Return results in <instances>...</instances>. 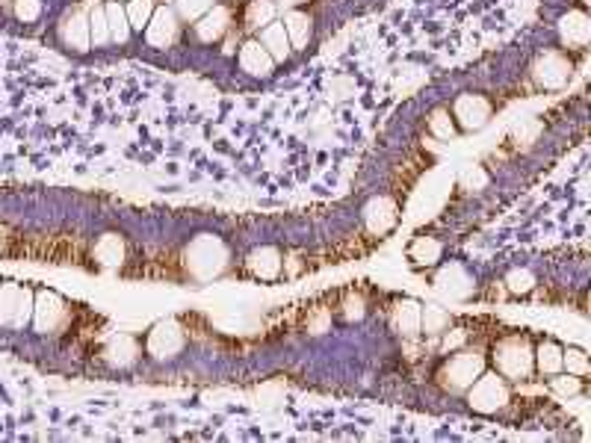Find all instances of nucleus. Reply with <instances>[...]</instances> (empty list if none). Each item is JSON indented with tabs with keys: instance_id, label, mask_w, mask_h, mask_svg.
<instances>
[{
	"instance_id": "nucleus-1",
	"label": "nucleus",
	"mask_w": 591,
	"mask_h": 443,
	"mask_svg": "<svg viewBox=\"0 0 591 443\" xmlns=\"http://www.w3.org/2000/svg\"><path fill=\"white\" fill-rule=\"evenodd\" d=\"M181 266L193 281H213L228 266V246L213 234H198L196 240L184 249Z\"/></svg>"
},
{
	"instance_id": "nucleus-2",
	"label": "nucleus",
	"mask_w": 591,
	"mask_h": 443,
	"mask_svg": "<svg viewBox=\"0 0 591 443\" xmlns=\"http://www.w3.org/2000/svg\"><path fill=\"white\" fill-rule=\"evenodd\" d=\"M491 361L494 373H500L503 379H526L532 373V343L524 334H509L494 346Z\"/></svg>"
},
{
	"instance_id": "nucleus-3",
	"label": "nucleus",
	"mask_w": 591,
	"mask_h": 443,
	"mask_svg": "<svg viewBox=\"0 0 591 443\" xmlns=\"http://www.w3.org/2000/svg\"><path fill=\"white\" fill-rule=\"evenodd\" d=\"M464 399H467V408L470 411L491 417V414L503 411L509 405V399H512L509 379H503L500 373H482L479 379L464 390Z\"/></svg>"
},
{
	"instance_id": "nucleus-4",
	"label": "nucleus",
	"mask_w": 591,
	"mask_h": 443,
	"mask_svg": "<svg viewBox=\"0 0 591 443\" xmlns=\"http://www.w3.org/2000/svg\"><path fill=\"white\" fill-rule=\"evenodd\" d=\"M482 373H485V355L479 349H461L453 352L450 361L438 370V381L453 393H464Z\"/></svg>"
},
{
	"instance_id": "nucleus-5",
	"label": "nucleus",
	"mask_w": 591,
	"mask_h": 443,
	"mask_svg": "<svg viewBox=\"0 0 591 443\" xmlns=\"http://www.w3.org/2000/svg\"><path fill=\"white\" fill-rule=\"evenodd\" d=\"M36 293L18 281H0V325L3 328H24L33 319Z\"/></svg>"
},
{
	"instance_id": "nucleus-6",
	"label": "nucleus",
	"mask_w": 591,
	"mask_h": 443,
	"mask_svg": "<svg viewBox=\"0 0 591 443\" xmlns=\"http://www.w3.org/2000/svg\"><path fill=\"white\" fill-rule=\"evenodd\" d=\"M529 77L544 92L562 89L574 77V60L565 51H544V54L535 57V63L529 68Z\"/></svg>"
},
{
	"instance_id": "nucleus-7",
	"label": "nucleus",
	"mask_w": 591,
	"mask_h": 443,
	"mask_svg": "<svg viewBox=\"0 0 591 443\" xmlns=\"http://www.w3.org/2000/svg\"><path fill=\"white\" fill-rule=\"evenodd\" d=\"M71 319V305L54 290H39L33 305V328L39 334H57L63 331Z\"/></svg>"
},
{
	"instance_id": "nucleus-8",
	"label": "nucleus",
	"mask_w": 591,
	"mask_h": 443,
	"mask_svg": "<svg viewBox=\"0 0 591 443\" xmlns=\"http://www.w3.org/2000/svg\"><path fill=\"white\" fill-rule=\"evenodd\" d=\"M181 24H184V21L178 18V12H175L169 3H157V9H154L148 27L142 30L148 48H160V51L172 48V45L178 42V36H181Z\"/></svg>"
},
{
	"instance_id": "nucleus-9",
	"label": "nucleus",
	"mask_w": 591,
	"mask_h": 443,
	"mask_svg": "<svg viewBox=\"0 0 591 443\" xmlns=\"http://www.w3.org/2000/svg\"><path fill=\"white\" fill-rule=\"evenodd\" d=\"M453 119H456V127L459 130H479V127L488 125L491 113H494V104L488 95H479V92H464L453 101Z\"/></svg>"
},
{
	"instance_id": "nucleus-10",
	"label": "nucleus",
	"mask_w": 591,
	"mask_h": 443,
	"mask_svg": "<svg viewBox=\"0 0 591 443\" xmlns=\"http://www.w3.org/2000/svg\"><path fill=\"white\" fill-rule=\"evenodd\" d=\"M57 39L68 54H86L92 48L89 45V12H83L80 6L68 9L57 24Z\"/></svg>"
},
{
	"instance_id": "nucleus-11",
	"label": "nucleus",
	"mask_w": 591,
	"mask_h": 443,
	"mask_svg": "<svg viewBox=\"0 0 591 443\" xmlns=\"http://www.w3.org/2000/svg\"><path fill=\"white\" fill-rule=\"evenodd\" d=\"M145 349H148V355H151V358H157V361L175 358V355L184 349V328H181L175 319H163V322H157V325L148 331Z\"/></svg>"
},
{
	"instance_id": "nucleus-12",
	"label": "nucleus",
	"mask_w": 591,
	"mask_h": 443,
	"mask_svg": "<svg viewBox=\"0 0 591 443\" xmlns=\"http://www.w3.org/2000/svg\"><path fill=\"white\" fill-rule=\"evenodd\" d=\"M193 27H196L198 42H204V45L222 42L231 33V27H234V6L231 3H216L198 21H193Z\"/></svg>"
},
{
	"instance_id": "nucleus-13",
	"label": "nucleus",
	"mask_w": 591,
	"mask_h": 443,
	"mask_svg": "<svg viewBox=\"0 0 591 443\" xmlns=\"http://www.w3.org/2000/svg\"><path fill=\"white\" fill-rule=\"evenodd\" d=\"M559 42L568 48V51H583L589 45L591 39V18L586 9H568L562 18H559Z\"/></svg>"
},
{
	"instance_id": "nucleus-14",
	"label": "nucleus",
	"mask_w": 591,
	"mask_h": 443,
	"mask_svg": "<svg viewBox=\"0 0 591 443\" xmlns=\"http://www.w3.org/2000/svg\"><path fill=\"white\" fill-rule=\"evenodd\" d=\"M281 24H284V30H287V39H290L293 51H308V48H311L317 24H314V15H311L308 9L290 6V9L284 12Z\"/></svg>"
},
{
	"instance_id": "nucleus-15",
	"label": "nucleus",
	"mask_w": 591,
	"mask_h": 443,
	"mask_svg": "<svg viewBox=\"0 0 591 443\" xmlns=\"http://www.w3.org/2000/svg\"><path fill=\"white\" fill-rule=\"evenodd\" d=\"M237 65L240 71H246L249 77H269L275 71V60L266 54L261 42L255 36H246L240 51H237Z\"/></svg>"
},
{
	"instance_id": "nucleus-16",
	"label": "nucleus",
	"mask_w": 591,
	"mask_h": 443,
	"mask_svg": "<svg viewBox=\"0 0 591 443\" xmlns=\"http://www.w3.org/2000/svg\"><path fill=\"white\" fill-rule=\"evenodd\" d=\"M246 269L258 281H275L284 269V254L275 246H258L246 257Z\"/></svg>"
},
{
	"instance_id": "nucleus-17",
	"label": "nucleus",
	"mask_w": 591,
	"mask_h": 443,
	"mask_svg": "<svg viewBox=\"0 0 591 443\" xmlns=\"http://www.w3.org/2000/svg\"><path fill=\"white\" fill-rule=\"evenodd\" d=\"M278 9H281L278 0H246L243 3V33L255 36L266 24L278 21Z\"/></svg>"
},
{
	"instance_id": "nucleus-18",
	"label": "nucleus",
	"mask_w": 591,
	"mask_h": 443,
	"mask_svg": "<svg viewBox=\"0 0 591 443\" xmlns=\"http://www.w3.org/2000/svg\"><path fill=\"white\" fill-rule=\"evenodd\" d=\"M255 39L261 42L263 48H266V54L278 63H287L290 57H293V45H290V39H287V30H284V24L281 21H272V24H266L263 30L255 33Z\"/></svg>"
},
{
	"instance_id": "nucleus-19",
	"label": "nucleus",
	"mask_w": 591,
	"mask_h": 443,
	"mask_svg": "<svg viewBox=\"0 0 591 443\" xmlns=\"http://www.w3.org/2000/svg\"><path fill=\"white\" fill-rule=\"evenodd\" d=\"M364 222L373 234H388L396 225V204L391 198L379 195L364 207Z\"/></svg>"
},
{
	"instance_id": "nucleus-20",
	"label": "nucleus",
	"mask_w": 591,
	"mask_h": 443,
	"mask_svg": "<svg viewBox=\"0 0 591 443\" xmlns=\"http://www.w3.org/2000/svg\"><path fill=\"white\" fill-rule=\"evenodd\" d=\"M104 12H107V27H110V42H113L116 48L131 45L133 30L131 21H128V12H125V3H119V0H104Z\"/></svg>"
},
{
	"instance_id": "nucleus-21",
	"label": "nucleus",
	"mask_w": 591,
	"mask_h": 443,
	"mask_svg": "<svg viewBox=\"0 0 591 443\" xmlns=\"http://www.w3.org/2000/svg\"><path fill=\"white\" fill-rule=\"evenodd\" d=\"M95 260H98V266H104V269H119L122 263H125V240L119 237V234H101L98 240H95Z\"/></svg>"
},
{
	"instance_id": "nucleus-22",
	"label": "nucleus",
	"mask_w": 591,
	"mask_h": 443,
	"mask_svg": "<svg viewBox=\"0 0 591 443\" xmlns=\"http://www.w3.org/2000/svg\"><path fill=\"white\" fill-rule=\"evenodd\" d=\"M532 367L541 376H556L562 373V346L550 337H544L535 349H532Z\"/></svg>"
},
{
	"instance_id": "nucleus-23",
	"label": "nucleus",
	"mask_w": 591,
	"mask_h": 443,
	"mask_svg": "<svg viewBox=\"0 0 591 443\" xmlns=\"http://www.w3.org/2000/svg\"><path fill=\"white\" fill-rule=\"evenodd\" d=\"M136 355H139V346H136V340L128 337V334H119V337H113L107 346H104V358H107V364H113V367H128L136 361Z\"/></svg>"
},
{
	"instance_id": "nucleus-24",
	"label": "nucleus",
	"mask_w": 591,
	"mask_h": 443,
	"mask_svg": "<svg viewBox=\"0 0 591 443\" xmlns=\"http://www.w3.org/2000/svg\"><path fill=\"white\" fill-rule=\"evenodd\" d=\"M89 45L92 48H110V27H107V12L104 0H92L89 6Z\"/></svg>"
},
{
	"instance_id": "nucleus-25",
	"label": "nucleus",
	"mask_w": 591,
	"mask_h": 443,
	"mask_svg": "<svg viewBox=\"0 0 591 443\" xmlns=\"http://www.w3.org/2000/svg\"><path fill=\"white\" fill-rule=\"evenodd\" d=\"M441 254H444V246L435 237H417L408 246V260L417 263V266H435L441 260Z\"/></svg>"
},
{
	"instance_id": "nucleus-26",
	"label": "nucleus",
	"mask_w": 591,
	"mask_h": 443,
	"mask_svg": "<svg viewBox=\"0 0 591 443\" xmlns=\"http://www.w3.org/2000/svg\"><path fill=\"white\" fill-rule=\"evenodd\" d=\"M426 127H429V133H432L435 139H453V136L459 133L450 107H435V110L426 116Z\"/></svg>"
},
{
	"instance_id": "nucleus-27",
	"label": "nucleus",
	"mask_w": 591,
	"mask_h": 443,
	"mask_svg": "<svg viewBox=\"0 0 591 443\" xmlns=\"http://www.w3.org/2000/svg\"><path fill=\"white\" fill-rule=\"evenodd\" d=\"M9 12L18 24L33 27L45 18V3L42 0H9Z\"/></svg>"
},
{
	"instance_id": "nucleus-28",
	"label": "nucleus",
	"mask_w": 591,
	"mask_h": 443,
	"mask_svg": "<svg viewBox=\"0 0 591 443\" xmlns=\"http://www.w3.org/2000/svg\"><path fill=\"white\" fill-rule=\"evenodd\" d=\"M394 322L402 334H417L420 331V302L402 299L394 308Z\"/></svg>"
},
{
	"instance_id": "nucleus-29",
	"label": "nucleus",
	"mask_w": 591,
	"mask_h": 443,
	"mask_svg": "<svg viewBox=\"0 0 591 443\" xmlns=\"http://www.w3.org/2000/svg\"><path fill=\"white\" fill-rule=\"evenodd\" d=\"M154 9H157V0H128V3H125V12H128V21H131L133 33L142 36V30L148 27Z\"/></svg>"
},
{
	"instance_id": "nucleus-30",
	"label": "nucleus",
	"mask_w": 591,
	"mask_h": 443,
	"mask_svg": "<svg viewBox=\"0 0 591 443\" xmlns=\"http://www.w3.org/2000/svg\"><path fill=\"white\" fill-rule=\"evenodd\" d=\"M219 0H169V6L178 12V18L184 21V24H193L198 21L207 9H213Z\"/></svg>"
},
{
	"instance_id": "nucleus-31",
	"label": "nucleus",
	"mask_w": 591,
	"mask_h": 443,
	"mask_svg": "<svg viewBox=\"0 0 591 443\" xmlns=\"http://www.w3.org/2000/svg\"><path fill=\"white\" fill-rule=\"evenodd\" d=\"M447 328H450V314L444 308H435V305L420 308V331H426V334H444Z\"/></svg>"
},
{
	"instance_id": "nucleus-32",
	"label": "nucleus",
	"mask_w": 591,
	"mask_h": 443,
	"mask_svg": "<svg viewBox=\"0 0 591 443\" xmlns=\"http://www.w3.org/2000/svg\"><path fill=\"white\" fill-rule=\"evenodd\" d=\"M562 370H568L571 376H589V355L580 346H562Z\"/></svg>"
},
{
	"instance_id": "nucleus-33",
	"label": "nucleus",
	"mask_w": 591,
	"mask_h": 443,
	"mask_svg": "<svg viewBox=\"0 0 591 443\" xmlns=\"http://www.w3.org/2000/svg\"><path fill=\"white\" fill-rule=\"evenodd\" d=\"M550 390L559 393V396H577L583 390V379L571 376V373H565V376L556 373V376H550Z\"/></svg>"
},
{
	"instance_id": "nucleus-34",
	"label": "nucleus",
	"mask_w": 591,
	"mask_h": 443,
	"mask_svg": "<svg viewBox=\"0 0 591 443\" xmlns=\"http://www.w3.org/2000/svg\"><path fill=\"white\" fill-rule=\"evenodd\" d=\"M506 284H509L512 293H529L535 287V275L529 269H512L509 278H506Z\"/></svg>"
},
{
	"instance_id": "nucleus-35",
	"label": "nucleus",
	"mask_w": 591,
	"mask_h": 443,
	"mask_svg": "<svg viewBox=\"0 0 591 443\" xmlns=\"http://www.w3.org/2000/svg\"><path fill=\"white\" fill-rule=\"evenodd\" d=\"M3 243H6V228L0 225V249H3Z\"/></svg>"
},
{
	"instance_id": "nucleus-36",
	"label": "nucleus",
	"mask_w": 591,
	"mask_h": 443,
	"mask_svg": "<svg viewBox=\"0 0 591 443\" xmlns=\"http://www.w3.org/2000/svg\"><path fill=\"white\" fill-rule=\"evenodd\" d=\"M281 3H287V6H296V3H302V0H281Z\"/></svg>"
},
{
	"instance_id": "nucleus-37",
	"label": "nucleus",
	"mask_w": 591,
	"mask_h": 443,
	"mask_svg": "<svg viewBox=\"0 0 591 443\" xmlns=\"http://www.w3.org/2000/svg\"><path fill=\"white\" fill-rule=\"evenodd\" d=\"M577 3H580V9H586V6H589L591 0H577Z\"/></svg>"
},
{
	"instance_id": "nucleus-38",
	"label": "nucleus",
	"mask_w": 591,
	"mask_h": 443,
	"mask_svg": "<svg viewBox=\"0 0 591 443\" xmlns=\"http://www.w3.org/2000/svg\"><path fill=\"white\" fill-rule=\"evenodd\" d=\"M119 3H128V0H119Z\"/></svg>"
}]
</instances>
